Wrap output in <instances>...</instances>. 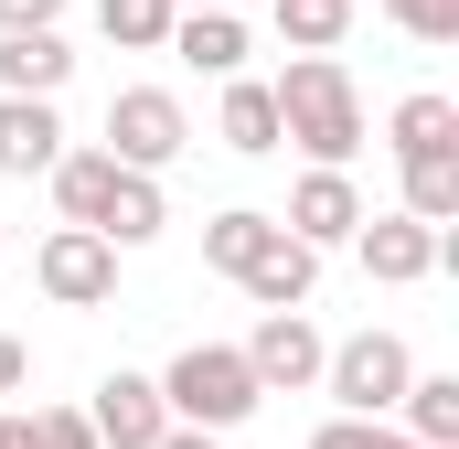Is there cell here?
<instances>
[{"mask_svg":"<svg viewBox=\"0 0 459 449\" xmlns=\"http://www.w3.org/2000/svg\"><path fill=\"white\" fill-rule=\"evenodd\" d=\"M310 449H417V439H406L395 418H321V428H310Z\"/></svg>","mask_w":459,"mask_h":449,"instance_id":"cell-24","label":"cell"},{"mask_svg":"<svg viewBox=\"0 0 459 449\" xmlns=\"http://www.w3.org/2000/svg\"><path fill=\"white\" fill-rule=\"evenodd\" d=\"M214 128H225V150H246V161H267V150H289V139H278V97H267V86H256L246 65L225 75V118H214Z\"/></svg>","mask_w":459,"mask_h":449,"instance_id":"cell-16","label":"cell"},{"mask_svg":"<svg viewBox=\"0 0 459 449\" xmlns=\"http://www.w3.org/2000/svg\"><path fill=\"white\" fill-rule=\"evenodd\" d=\"M0 257H11V224H0Z\"/></svg>","mask_w":459,"mask_h":449,"instance_id":"cell-30","label":"cell"},{"mask_svg":"<svg viewBox=\"0 0 459 449\" xmlns=\"http://www.w3.org/2000/svg\"><path fill=\"white\" fill-rule=\"evenodd\" d=\"M43 22H65V0H0V32H43Z\"/></svg>","mask_w":459,"mask_h":449,"instance_id":"cell-26","label":"cell"},{"mask_svg":"<svg viewBox=\"0 0 459 449\" xmlns=\"http://www.w3.org/2000/svg\"><path fill=\"white\" fill-rule=\"evenodd\" d=\"M171 11H204V0H171Z\"/></svg>","mask_w":459,"mask_h":449,"instance_id":"cell-29","label":"cell"},{"mask_svg":"<svg viewBox=\"0 0 459 449\" xmlns=\"http://www.w3.org/2000/svg\"><path fill=\"white\" fill-rule=\"evenodd\" d=\"M267 224H278V215H246V204H235V215H214V224H204V268H225V278H235V268L267 246Z\"/></svg>","mask_w":459,"mask_h":449,"instance_id":"cell-22","label":"cell"},{"mask_svg":"<svg viewBox=\"0 0 459 449\" xmlns=\"http://www.w3.org/2000/svg\"><path fill=\"white\" fill-rule=\"evenodd\" d=\"M395 428H406L417 449H459V374H406Z\"/></svg>","mask_w":459,"mask_h":449,"instance_id":"cell-15","label":"cell"},{"mask_svg":"<svg viewBox=\"0 0 459 449\" xmlns=\"http://www.w3.org/2000/svg\"><path fill=\"white\" fill-rule=\"evenodd\" d=\"M406 374H417V353H406L395 332H352V342L321 353V385H332V407H342V418H395Z\"/></svg>","mask_w":459,"mask_h":449,"instance_id":"cell-3","label":"cell"},{"mask_svg":"<svg viewBox=\"0 0 459 449\" xmlns=\"http://www.w3.org/2000/svg\"><path fill=\"white\" fill-rule=\"evenodd\" d=\"M0 449H11V418H0Z\"/></svg>","mask_w":459,"mask_h":449,"instance_id":"cell-31","label":"cell"},{"mask_svg":"<svg viewBox=\"0 0 459 449\" xmlns=\"http://www.w3.org/2000/svg\"><path fill=\"white\" fill-rule=\"evenodd\" d=\"M406 215L417 224H459V150H417L406 161Z\"/></svg>","mask_w":459,"mask_h":449,"instance_id":"cell-18","label":"cell"},{"mask_svg":"<svg viewBox=\"0 0 459 449\" xmlns=\"http://www.w3.org/2000/svg\"><path fill=\"white\" fill-rule=\"evenodd\" d=\"M278 32H289V54H332L352 32V0H278Z\"/></svg>","mask_w":459,"mask_h":449,"instance_id":"cell-21","label":"cell"},{"mask_svg":"<svg viewBox=\"0 0 459 449\" xmlns=\"http://www.w3.org/2000/svg\"><path fill=\"white\" fill-rule=\"evenodd\" d=\"M267 97H278V139H299L310 161H352L363 150V97H352L342 54H289V75Z\"/></svg>","mask_w":459,"mask_h":449,"instance_id":"cell-1","label":"cell"},{"mask_svg":"<svg viewBox=\"0 0 459 449\" xmlns=\"http://www.w3.org/2000/svg\"><path fill=\"white\" fill-rule=\"evenodd\" d=\"M150 449H214V428H182V418H171V428H160Z\"/></svg>","mask_w":459,"mask_h":449,"instance_id":"cell-28","label":"cell"},{"mask_svg":"<svg viewBox=\"0 0 459 449\" xmlns=\"http://www.w3.org/2000/svg\"><path fill=\"white\" fill-rule=\"evenodd\" d=\"M182 150H193V118H182L171 86H117V97H108V161H128V172H171Z\"/></svg>","mask_w":459,"mask_h":449,"instance_id":"cell-6","label":"cell"},{"mask_svg":"<svg viewBox=\"0 0 459 449\" xmlns=\"http://www.w3.org/2000/svg\"><path fill=\"white\" fill-rule=\"evenodd\" d=\"M385 22L406 43H459V0H385Z\"/></svg>","mask_w":459,"mask_h":449,"instance_id":"cell-25","label":"cell"},{"mask_svg":"<svg viewBox=\"0 0 459 449\" xmlns=\"http://www.w3.org/2000/svg\"><path fill=\"white\" fill-rule=\"evenodd\" d=\"M75 75V54H65V32L43 22V32H0V97H54Z\"/></svg>","mask_w":459,"mask_h":449,"instance_id":"cell-13","label":"cell"},{"mask_svg":"<svg viewBox=\"0 0 459 449\" xmlns=\"http://www.w3.org/2000/svg\"><path fill=\"white\" fill-rule=\"evenodd\" d=\"M22 385H32V353H22V342L0 332V396H22Z\"/></svg>","mask_w":459,"mask_h":449,"instance_id":"cell-27","label":"cell"},{"mask_svg":"<svg viewBox=\"0 0 459 449\" xmlns=\"http://www.w3.org/2000/svg\"><path fill=\"white\" fill-rule=\"evenodd\" d=\"M256 374H246V353L235 342H193V353H171V374H160V407L182 418V428H235V418H256Z\"/></svg>","mask_w":459,"mask_h":449,"instance_id":"cell-2","label":"cell"},{"mask_svg":"<svg viewBox=\"0 0 459 449\" xmlns=\"http://www.w3.org/2000/svg\"><path fill=\"white\" fill-rule=\"evenodd\" d=\"M86 428H97V449H150L160 428H171L160 374H108V385H97V407H86Z\"/></svg>","mask_w":459,"mask_h":449,"instance_id":"cell-10","label":"cell"},{"mask_svg":"<svg viewBox=\"0 0 459 449\" xmlns=\"http://www.w3.org/2000/svg\"><path fill=\"white\" fill-rule=\"evenodd\" d=\"M246 353V374L267 385V396H299V385H321V353L332 342L310 332V311H256V332L235 342Z\"/></svg>","mask_w":459,"mask_h":449,"instance_id":"cell-7","label":"cell"},{"mask_svg":"<svg viewBox=\"0 0 459 449\" xmlns=\"http://www.w3.org/2000/svg\"><path fill=\"white\" fill-rule=\"evenodd\" d=\"M278 224H289V235H310V246H352V224H363V193H352V172H342V161H310Z\"/></svg>","mask_w":459,"mask_h":449,"instance_id":"cell-9","label":"cell"},{"mask_svg":"<svg viewBox=\"0 0 459 449\" xmlns=\"http://www.w3.org/2000/svg\"><path fill=\"white\" fill-rule=\"evenodd\" d=\"M235 289H246L256 311H310V289H321V246L289 235V224H267V246L235 268Z\"/></svg>","mask_w":459,"mask_h":449,"instance_id":"cell-8","label":"cell"},{"mask_svg":"<svg viewBox=\"0 0 459 449\" xmlns=\"http://www.w3.org/2000/svg\"><path fill=\"white\" fill-rule=\"evenodd\" d=\"M32 289H43L54 311H108L117 300V246L97 224H54V235L32 246Z\"/></svg>","mask_w":459,"mask_h":449,"instance_id":"cell-4","label":"cell"},{"mask_svg":"<svg viewBox=\"0 0 459 449\" xmlns=\"http://www.w3.org/2000/svg\"><path fill=\"white\" fill-rule=\"evenodd\" d=\"M43 182H54L65 224H97V204H108V182H117V161H108V150H65V161H54Z\"/></svg>","mask_w":459,"mask_h":449,"instance_id":"cell-17","label":"cell"},{"mask_svg":"<svg viewBox=\"0 0 459 449\" xmlns=\"http://www.w3.org/2000/svg\"><path fill=\"white\" fill-rule=\"evenodd\" d=\"M97 32L117 54H160L171 43V0H97Z\"/></svg>","mask_w":459,"mask_h":449,"instance_id":"cell-20","label":"cell"},{"mask_svg":"<svg viewBox=\"0 0 459 449\" xmlns=\"http://www.w3.org/2000/svg\"><path fill=\"white\" fill-rule=\"evenodd\" d=\"M160 54H182V65H204V75H235V65H246V22H235L225 0L171 11V43H160Z\"/></svg>","mask_w":459,"mask_h":449,"instance_id":"cell-12","label":"cell"},{"mask_svg":"<svg viewBox=\"0 0 459 449\" xmlns=\"http://www.w3.org/2000/svg\"><path fill=\"white\" fill-rule=\"evenodd\" d=\"M11 449H97V428H86V407H32V418H11Z\"/></svg>","mask_w":459,"mask_h":449,"instance_id":"cell-23","label":"cell"},{"mask_svg":"<svg viewBox=\"0 0 459 449\" xmlns=\"http://www.w3.org/2000/svg\"><path fill=\"white\" fill-rule=\"evenodd\" d=\"M160 224H171V204H160V172H128V161H117L108 204H97V235H108V246H150Z\"/></svg>","mask_w":459,"mask_h":449,"instance_id":"cell-14","label":"cell"},{"mask_svg":"<svg viewBox=\"0 0 459 449\" xmlns=\"http://www.w3.org/2000/svg\"><path fill=\"white\" fill-rule=\"evenodd\" d=\"M352 246H363V278H385V289H417V278L459 268V224H417L406 204H395V215H363Z\"/></svg>","mask_w":459,"mask_h":449,"instance_id":"cell-5","label":"cell"},{"mask_svg":"<svg viewBox=\"0 0 459 449\" xmlns=\"http://www.w3.org/2000/svg\"><path fill=\"white\" fill-rule=\"evenodd\" d=\"M54 161H65V118H54V97H0V172L32 182V172H54Z\"/></svg>","mask_w":459,"mask_h":449,"instance_id":"cell-11","label":"cell"},{"mask_svg":"<svg viewBox=\"0 0 459 449\" xmlns=\"http://www.w3.org/2000/svg\"><path fill=\"white\" fill-rule=\"evenodd\" d=\"M417 150H459V97H406L395 108V161H417Z\"/></svg>","mask_w":459,"mask_h":449,"instance_id":"cell-19","label":"cell"}]
</instances>
